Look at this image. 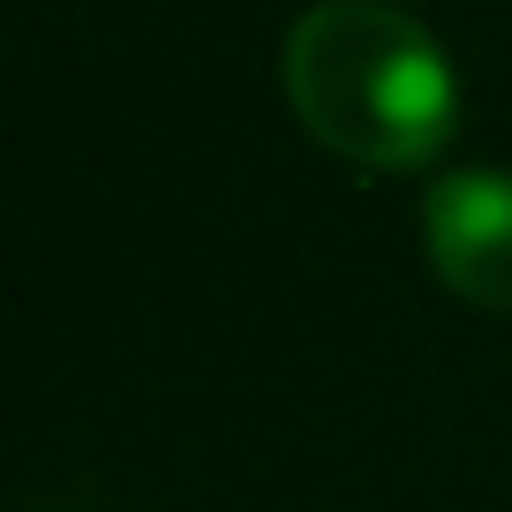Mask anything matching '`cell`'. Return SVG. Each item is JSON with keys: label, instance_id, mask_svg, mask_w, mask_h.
Returning a JSON list of instances; mask_svg holds the SVG:
<instances>
[{"label": "cell", "instance_id": "cell-1", "mask_svg": "<svg viewBox=\"0 0 512 512\" xmlns=\"http://www.w3.org/2000/svg\"><path fill=\"white\" fill-rule=\"evenodd\" d=\"M287 106L332 159L415 174L452 144L460 83L415 16L384 0H317L287 31Z\"/></svg>", "mask_w": 512, "mask_h": 512}, {"label": "cell", "instance_id": "cell-2", "mask_svg": "<svg viewBox=\"0 0 512 512\" xmlns=\"http://www.w3.org/2000/svg\"><path fill=\"white\" fill-rule=\"evenodd\" d=\"M422 249L437 279L475 309H512V174L460 166L422 196Z\"/></svg>", "mask_w": 512, "mask_h": 512}]
</instances>
